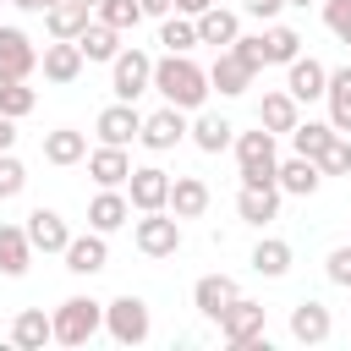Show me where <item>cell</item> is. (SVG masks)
Masks as SVG:
<instances>
[{
  "label": "cell",
  "mask_w": 351,
  "mask_h": 351,
  "mask_svg": "<svg viewBox=\"0 0 351 351\" xmlns=\"http://www.w3.org/2000/svg\"><path fill=\"white\" fill-rule=\"evenodd\" d=\"M154 93H165V104H176V110H197L208 99V71L192 66L186 55H165V60H154Z\"/></svg>",
  "instance_id": "1"
},
{
  "label": "cell",
  "mask_w": 351,
  "mask_h": 351,
  "mask_svg": "<svg viewBox=\"0 0 351 351\" xmlns=\"http://www.w3.org/2000/svg\"><path fill=\"white\" fill-rule=\"evenodd\" d=\"M49 329H55L60 346H88V340L104 329V302H93V296H66V302L49 313Z\"/></svg>",
  "instance_id": "2"
},
{
  "label": "cell",
  "mask_w": 351,
  "mask_h": 351,
  "mask_svg": "<svg viewBox=\"0 0 351 351\" xmlns=\"http://www.w3.org/2000/svg\"><path fill=\"white\" fill-rule=\"evenodd\" d=\"M236 148V165H241V186H274V165H280V148H274V132H241L230 137Z\"/></svg>",
  "instance_id": "3"
},
{
  "label": "cell",
  "mask_w": 351,
  "mask_h": 351,
  "mask_svg": "<svg viewBox=\"0 0 351 351\" xmlns=\"http://www.w3.org/2000/svg\"><path fill=\"white\" fill-rule=\"evenodd\" d=\"M104 329H110V340L115 346H143L148 335H154V318H148V302L143 296H115V302H104Z\"/></svg>",
  "instance_id": "4"
},
{
  "label": "cell",
  "mask_w": 351,
  "mask_h": 351,
  "mask_svg": "<svg viewBox=\"0 0 351 351\" xmlns=\"http://www.w3.org/2000/svg\"><path fill=\"white\" fill-rule=\"evenodd\" d=\"M132 241H137L143 258H176V252H181V219H176L170 208H148V214L137 219Z\"/></svg>",
  "instance_id": "5"
},
{
  "label": "cell",
  "mask_w": 351,
  "mask_h": 351,
  "mask_svg": "<svg viewBox=\"0 0 351 351\" xmlns=\"http://www.w3.org/2000/svg\"><path fill=\"white\" fill-rule=\"evenodd\" d=\"M110 88H115V99H137V93H148L154 88V55H143V49H115V60H110Z\"/></svg>",
  "instance_id": "6"
},
{
  "label": "cell",
  "mask_w": 351,
  "mask_h": 351,
  "mask_svg": "<svg viewBox=\"0 0 351 351\" xmlns=\"http://www.w3.org/2000/svg\"><path fill=\"white\" fill-rule=\"evenodd\" d=\"M214 324H219V340H225V346L247 351V346L263 335V302H247V296H236V302H225V313H219Z\"/></svg>",
  "instance_id": "7"
},
{
  "label": "cell",
  "mask_w": 351,
  "mask_h": 351,
  "mask_svg": "<svg viewBox=\"0 0 351 351\" xmlns=\"http://www.w3.org/2000/svg\"><path fill=\"white\" fill-rule=\"evenodd\" d=\"M186 137V115L176 110V104H165V110H154V115H143V132H137V143L143 148H154V154H165V148H176Z\"/></svg>",
  "instance_id": "8"
},
{
  "label": "cell",
  "mask_w": 351,
  "mask_h": 351,
  "mask_svg": "<svg viewBox=\"0 0 351 351\" xmlns=\"http://www.w3.org/2000/svg\"><path fill=\"white\" fill-rule=\"evenodd\" d=\"M126 197H132V208H137V214L165 208V197H170V176H165L159 165H137V170L126 176Z\"/></svg>",
  "instance_id": "9"
},
{
  "label": "cell",
  "mask_w": 351,
  "mask_h": 351,
  "mask_svg": "<svg viewBox=\"0 0 351 351\" xmlns=\"http://www.w3.org/2000/svg\"><path fill=\"white\" fill-rule=\"evenodd\" d=\"M93 132H99V143H115V148H126V143H137V132H143V115H137L126 99H115L110 110H99Z\"/></svg>",
  "instance_id": "10"
},
{
  "label": "cell",
  "mask_w": 351,
  "mask_h": 351,
  "mask_svg": "<svg viewBox=\"0 0 351 351\" xmlns=\"http://www.w3.org/2000/svg\"><path fill=\"white\" fill-rule=\"evenodd\" d=\"M329 329H335V318H329V307H324V302L302 296V302L291 307V340H302V346H324V340H329Z\"/></svg>",
  "instance_id": "11"
},
{
  "label": "cell",
  "mask_w": 351,
  "mask_h": 351,
  "mask_svg": "<svg viewBox=\"0 0 351 351\" xmlns=\"http://www.w3.org/2000/svg\"><path fill=\"white\" fill-rule=\"evenodd\" d=\"M38 66H44V77H49V82H60V88H66V82H77V77H82V66H88V60H82L77 38H55V44H44Z\"/></svg>",
  "instance_id": "12"
},
{
  "label": "cell",
  "mask_w": 351,
  "mask_h": 351,
  "mask_svg": "<svg viewBox=\"0 0 351 351\" xmlns=\"http://www.w3.org/2000/svg\"><path fill=\"white\" fill-rule=\"evenodd\" d=\"M274 186H280V192H291V197H313V192L324 186V170H318V159L291 154L285 165H274Z\"/></svg>",
  "instance_id": "13"
},
{
  "label": "cell",
  "mask_w": 351,
  "mask_h": 351,
  "mask_svg": "<svg viewBox=\"0 0 351 351\" xmlns=\"http://www.w3.org/2000/svg\"><path fill=\"white\" fill-rule=\"evenodd\" d=\"M132 219V197L121 192V186H99V197L88 203V225L99 230V236H110V230H121Z\"/></svg>",
  "instance_id": "14"
},
{
  "label": "cell",
  "mask_w": 351,
  "mask_h": 351,
  "mask_svg": "<svg viewBox=\"0 0 351 351\" xmlns=\"http://www.w3.org/2000/svg\"><path fill=\"white\" fill-rule=\"evenodd\" d=\"M252 77H258V71H252V66H247V60H241L236 49H219V60L208 66V88H219L225 99L247 93V88H252Z\"/></svg>",
  "instance_id": "15"
},
{
  "label": "cell",
  "mask_w": 351,
  "mask_h": 351,
  "mask_svg": "<svg viewBox=\"0 0 351 351\" xmlns=\"http://www.w3.org/2000/svg\"><path fill=\"white\" fill-rule=\"evenodd\" d=\"M324 82H329V71H324L313 55H296V60L285 66V93H291L296 104H307V99H324Z\"/></svg>",
  "instance_id": "16"
},
{
  "label": "cell",
  "mask_w": 351,
  "mask_h": 351,
  "mask_svg": "<svg viewBox=\"0 0 351 351\" xmlns=\"http://www.w3.org/2000/svg\"><path fill=\"white\" fill-rule=\"evenodd\" d=\"M22 230H27L33 252H66V241H71V230H66V219H60L55 208H33Z\"/></svg>",
  "instance_id": "17"
},
{
  "label": "cell",
  "mask_w": 351,
  "mask_h": 351,
  "mask_svg": "<svg viewBox=\"0 0 351 351\" xmlns=\"http://www.w3.org/2000/svg\"><path fill=\"white\" fill-rule=\"evenodd\" d=\"M0 71H11V77L38 71V49H33V38L22 27H0Z\"/></svg>",
  "instance_id": "18"
},
{
  "label": "cell",
  "mask_w": 351,
  "mask_h": 351,
  "mask_svg": "<svg viewBox=\"0 0 351 351\" xmlns=\"http://www.w3.org/2000/svg\"><path fill=\"white\" fill-rule=\"evenodd\" d=\"M60 258H66V269H71V274H99V269L110 263V247H104V236H99V230H88V236H71Z\"/></svg>",
  "instance_id": "19"
},
{
  "label": "cell",
  "mask_w": 351,
  "mask_h": 351,
  "mask_svg": "<svg viewBox=\"0 0 351 351\" xmlns=\"http://www.w3.org/2000/svg\"><path fill=\"white\" fill-rule=\"evenodd\" d=\"M236 296H241V291H236V280H230V274H203V280L192 285V307H197L208 324H214V318L225 313V302H236Z\"/></svg>",
  "instance_id": "20"
},
{
  "label": "cell",
  "mask_w": 351,
  "mask_h": 351,
  "mask_svg": "<svg viewBox=\"0 0 351 351\" xmlns=\"http://www.w3.org/2000/svg\"><path fill=\"white\" fill-rule=\"evenodd\" d=\"M88 176H93L99 186H126V176H132V159H126V148H115V143H99V148L88 154Z\"/></svg>",
  "instance_id": "21"
},
{
  "label": "cell",
  "mask_w": 351,
  "mask_h": 351,
  "mask_svg": "<svg viewBox=\"0 0 351 351\" xmlns=\"http://www.w3.org/2000/svg\"><path fill=\"white\" fill-rule=\"evenodd\" d=\"M165 208H170L176 219H197V214L208 208V186H203L197 176H176V181H170V197H165Z\"/></svg>",
  "instance_id": "22"
},
{
  "label": "cell",
  "mask_w": 351,
  "mask_h": 351,
  "mask_svg": "<svg viewBox=\"0 0 351 351\" xmlns=\"http://www.w3.org/2000/svg\"><path fill=\"white\" fill-rule=\"evenodd\" d=\"M49 340H55L49 313H44V307H22V313H16V324H11V346H22V351H44Z\"/></svg>",
  "instance_id": "23"
},
{
  "label": "cell",
  "mask_w": 351,
  "mask_h": 351,
  "mask_svg": "<svg viewBox=\"0 0 351 351\" xmlns=\"http://www.w3.org/2000/svg\"><path fill=\"white\" fill-rule=\"evenodd\" d=\"M88 22H93V11H88L82 0H55V5H44V27H49V38H77Z\"/></svg>",
  "instance_id": "24"
},
{
  "label": "cell",
  "mask_w": 351,
  "mask_h": 351,
  "mask_svg": "<svg viewBox=\"0 0 351 351\" xmlns=\"http://www.w3.org/2000/svg\"><path fill=\"white\" fill-rule=\"evenodd\" d=\"M27 263H33L27 230H22V225H0V274L16 280V274H27Z\"/></svg>",
  "instance_id": "25"
},
{
  "label": "cell",
  "mask_w": 351,
  "mask_h": 351,
  "mask_svg": "<svg viewBox=\"0 0 351 351\" xmlns=\"http://www.w3.org/2000/svg\"><path fill=\"white\" fill-rule=\"evenodd\" d=\"M192 22H197V44H214V49H225V44H230V38L241 33L236 11H225L219 0H214V5L203 11V16H192Z\"/></svg>",
  "instance_id": "26"
},
{
  "label": "cell",
  "mask_w": 351,
  "mask_h": 351,
  "mask_svg": "<svg viewBox=\"0 0 351 351\" xmlns=\"http://www.w3.org/2000/svg\"><path fill=\"white\" fill-rule=\"evenodd\" d=\"M236 214L247 225H269L280 214V186H241L236 192Z\"/></svg>",
  "instance_id": "27"
},
{
  "label": "cell",
  "mask_w": 351,
  "mask_h": 351,
  "mask_svg": "<svg viewBox=\"0 0 351 351\" xmlns=\"http://www.w3.org/2000/svg\"><path fill=\"white\" fill-rule=\"evenodd\" d=\"M324 99H329V126L351 137V66L329 71V82H324Z\"/></svg>",
  "instance_id": "28"
},
{
  "label": "cell",
  "mask_w": 351,
  "mask_h": 351,
  "mask_svg": "<svg viewBox=\"0 0 351 351\" xmlns=\"http://www.w3.org/2000/svg\"><path fill=\"white\" fill-rule=\"evenodd\" d=\"M296 121H302V115H296V99H291L285 88L263 93V104H258V126H263V132H274V137H280V132H291Z\"/></svg>",
  "instance_id": "29"
},
{
  "label": "cell",
  "mask_w": 351,
  "mask_h": 351,
  "mask_svg": "<svg viewBox=\"0 0 351 351\" xmlns=\"http://www.w3.org/2000/svg\"><path fill=\"white\" fill-rule=\"evenodd\" d=\"M44 159L49 165H77V159H88V137L77 126H55V132H44Z\"/></svg>",
  "instance_id": "30"
},
{
  "label": "cell",
  "mask_w": 351,
  "mask_h": 351,
  "mask_svg": "<svg viewBox=\"0 0 351 351\" xmlns=\"http://www.w3.org/2000/svg\"><path fill=\"white\" fill-rule=\"evenodd\" d=\"M77 49H82V60H115L121 33H115V27H104V22H88V27L77 33Z\"/></svg>",
  "instance_id": "31"
},
{
  "label": "cell",
  "mask_w": 351,
  "mask_h": 351,
  "mask_svg": "<svg viewBox=\"0 0 351 351\" xmlns=\"http://www.w3.org/2000/svg\"><path fill=\"white\" fill-rule=\"evenodd\" d=\"M186 132H192V143H197L203 154H219V148H230V137H236V126H230L225 115H197Z\"/></svg>",
  "instance_id": "32"
},
{
  "label": "cell",
  "mask_w": 351,
  "mask_h": 351,
  "mask_svg": "<svg viewBox=\"0 0 351 351\" xmlns=\"http://www.w3.org/2000/svg\"><path fill=\"white\" fill-rule=\"evenodd\" d=\"M33 104H38V93L27 88V77H11V71H0V115L22 121V115H27Z\"/></svg>",
  "instance_id": "33"
},
{
  "label": "cell",
  "mask_w": 351,
  "mask_h": 351,
  "mask_svg": "<svg viewBox=\"0 0 351 351\" xmlns=\"http://www.w3.org/2000/svg\"><path fill=\"white\" fill-rule=\"evenodd\" d=\"M263 55H269V66H291V60L302 55V33L285 27V22H274V27L263 33Z\"/></svg>",
  "instance_id": "34"
},
{
  "label": "cell",
  "mask_w": 351,
  "mask_h": 351,
  "mask_svg": "<svg viewBox=\"0 0 351 351\" xmlns=\"http://www.w3.org/2000/svg\"><path fill=\"white\" fill-rule=\"evenodd\" d=\"M285 269H291V241H274V236H269V241H258V247H252V274L280 280Z\"/></svg>",
  "instance_id": "35"
},
{
  "label": "cell",
  "mask_w": 351,
  "mask_h": 351,
  "mask_svg": "<svg viewBox=\"0 0 351 351\" xmlns=\"http://www.w3.org/2000/svg\"><path fill=\"white\" fill-rule=\"evenodd\" d=\"M329 137H335V126H329V121H296V126H291V148H296L302 159H318Z\"/></svg>",
  "instance_id": "36"
},
{
  "label": "cell",
  "mask_w": 351,
  "mask_h": 351,
  "mask_svg": "<svg viewBox=\"0 0 351 351\" xmlns=\"http://www.w3.org/2000/svg\"><path fill=\"white\" fill-rule=\"evenodd\" d=\"M159 44H165L170 55H186V49L197 44V22H192V16H181V11H176V16H165V27H159Z\"/></svg>",
  "instance_id": "37"
},
{
  "label": "cell",
  "mask_w": 351,
  "mask_h": 351,
  "mask_svg": "<svg viewBox=\"0 0 351 351\" xmlns=\"http://www.w3.org/2000/svg\"><path fill=\"white\" fill-rule=\"evenodd\" d=\"M93 11H99V22H104V27H115V33H126V27H137V22H143V5H137V0H99Z\"/></svg>",
  "instance_id": "38"
},
{
  "label": "cell",
  "mask_w": 351,
  "mask_h": 351,
  "mask_svg": "<svg viewBox=\"0 0 351 351\" xmlns=\"http://www.w3.org/2000/svg\"><path fill=\"white\" fill-rule=\"evenodd\" d=\"M318 170H324V176H346V170H351V137H346V132H335V137L324 143Z\"/></svg>",
  "instance_id": "39"
},
{
  "label": "cell",
  "mask_w": 351,
  "mask_h": 351,
  "mask_svg": "<svg viewBox=\"0 0 351 351\" xmlns=\"http://www.w3.org/2000/svg\"><path fill=\"white\" fill-rule=\"evenodd\" d=\"M27 186V170H22V159L11 154V148H0V197H16Z\"/></svg>",
  "instance_id": "40"
},
{
  "label": "cell",
  "mask_w": 351,
  "mask_h": 351,
  "mask_svg": "<svg viewBox=\"0 0 351 351\" xmlns=\"http://www.w3.org/2000/svg\"><path fill=\"white\" fill-rule=\"evenodd\" d=\"M225 49H236V55H241L252 71H263V66H269V55H263V33H236Z\"/></svg>",
  "instance_id": "41"
},
{
  "label": "cell",
  "mask_w": 351,
  "mask_h": 351,
  "mask_svg": "<svg viewBox=\"0 0 351 351\" xmlns=\"http://www.w3.org/2000/svg\"><path fill=\"white\" fill-rule=\"evenodd\" d=\"M324 27L340 44H351V0H324Z\"/></svg>",
  "instance_id": "42"
},
{
  "label": "cell",
  "mask_w": 351,
  "mask_h": 351,
  "mask_svg": "<svg viewBox=\"0 0 351 351\" xmlns=\"http://www.w3.org/2000/svg\"><path fill=\"white\" fill-rule=\"evenodd\" d=\"M324 274H329V285H346V291H351V241L329 252V263H324Z\"/></svg>",
  "instance_id": "43"
},
{
  "label": "cell",
  "mask_w": 351,
  "mask_h": 351,
  "mask_svg": "<svg viewBox=\"0 0 351 351\" xmlns=\"http://www.w3.org/2000/svg\"><path fill=\"white\" fill-rule=\"evenodd\" d=\"M285 11V0H247V16H258V22H274Z\"/></svg>",
  "instance_id": "44"
},
{
  "label": "cell",
  "mask_w": 351,
  "mask_h": 351,
  "mask_svg": "<svg viewBox=\"0 0 351 351\" xmlns=\"http://www.w3.org/2000/svg\"><path fill=\"white\" fill-rule=\"evenodd\" d=\"M143 5V16H170L176 11V0H137Z\"/></svg>",
  "instance_id": "45"
},
{
  "label": "cell",
  "mask_w": 351,
  "mask_h": 351,
  "mask_svg": "<svg viewBox=\"0 0 351 351\" xmlns=\"http://www.w3.org/2000/svg\"><path fill=\"white\" fill-rule=\"evenodd\" d=\"M208 5H214V0H176V11H181V16H203Z\"/></svg>",
  "instance_id": "46"
},
{
  "label": "cell",
  "mask_w": 351,
  "mask_h": 351,
  "mask_svg": "<svg viewBox=\"0 0 351 351\" xmlns=\"http://www.w3.org/2000/svg\"><path fill=\"white\" fill-rule=\"evenodd\" d=\"M11 143H16V121H11V115H0V148H11Z\"/></svg>",
  "instance_id": "47"
},
{
  "label": "cell",
  "mask_w": 351,
  "mask_h": 351,
  "mask_svg": "<svg viewBox=\"0 0 351 351\" xmlns=\"http://www.w3.org/2000/svg\"><path fill=\"white\" fill-rule=\"evenodd\" d=\"M5 5H16V11H44V0H5Z\"/></svg>",
  "instance_id": "48"
},
{
  "label": "cell",
  "mask_w": 351,
  "mask_h": 351,
  "mask_svg": "<svg viewBox=\"0 0 351 351\" xmlns=\"http://www.w3.org/2000/svg\"><path fill=\"white\" fill-rule=\"evenodd\" d=\"M82 5H88V11H93V5H99V0H82Z\"/></svg>",
  "instance_id": "49"
},
{
  "label": "cell",
  "mask_w": 351,
  "mask_h": 351,
  "mask_svg": "<svg viewBox=\"0 0 351 351\" xmlns=\"http://www.w3.org/2000/svg\"><path fill=\"white\" fill-rule=\"evenodd\" d=\"M285 5H307V0H285Z\"/></svg>",
  "instance_id": "50"
},
{
  "label": "cell",
  "mask_w": 351,
  "mask_h": 351,
  "mask_svg": "<svg viewBox=\"0 0 351 351\" xmlns=\"http://www.w3.org/2000/svg\"><path fill=\"white\" fill-rule=\"evenodd\" d=\"M44 5H55V0H44Z\"/></svg>",
  "instance_id": "51"
},
{
  "label": "cell",
  "mask_w": 351,
  "mask_h": 351,
  "mask_svg": "<svg viewBox=\"0 0 351 351\" xmlns=\"http://www.w3.org/2000/svg\"><path fill=\"white\" fill-rule=\"evenodd\" d=\"M0 5H5V0H0Z\"/></svg>",
  "instance_id": "52"
}]
</instances>
